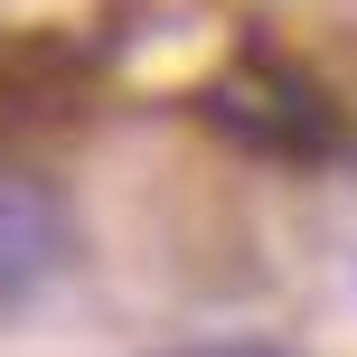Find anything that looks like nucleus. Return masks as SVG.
<instances>
[{"label": "nucleus", "instance_id": "7ed1b4c3", "mask_svg": "<svg viewBox=\"0 0 357 357\" xmlns=\"http://www.w3.org/2000/svg\"><path fill=\"white\" fill-rule=\"evenodd\" d=\"M188 357H273V348H188Z\"/></svg>", "mask_w": 357, "mask_h": 357}, {"label": "nucleus", "instance_id": "f03ea898", "mask_svg": "<svg viewBox=\"0 0 357 357\" xmlns=\"http://www.w3.org/2000/svg\"><path fill=\"white\" fill-rule=\"evenodd\" d=\"M66 254H75L66 197L0 160V291H38L47 273H66Z\"/></svg>", "mask_w": 357, "mask_h": 357}, {"label": "nucleus", "instance_id": "f257e3e1", "mask_svg": "<svg viewBox=\"0 0 357 357\" xmlns=\"http://www.w3.org/2000/svg\"><path fill=\"white\" fill-rule=\"evenodd\" d=\"M197 123L226 132L235 151H254V160H282V169H329V160H348V142H357L339 94H329L310 66H291L282 47H254L245 66H226L207 94H197Z\"/></svg>", "mask_w": 357, "mask_h": 357}]
</instances>
